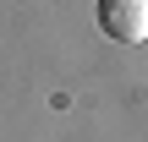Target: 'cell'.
Segmentation results:
<instances>
[{"label":"cell","mask_w":148,"mask_h":142,"mask_svg":"<svg viewBox=\"0 0 148 142\" xmlns=\"http://www.w3.org/2000/svg\"><path fill=\"white\" fill-rule=\"evenodd\" d=\"M99 27L115 44H143L148 38V0H99Z\"/></svg>","instance_id":"6da1fadb"}]
</instances>
